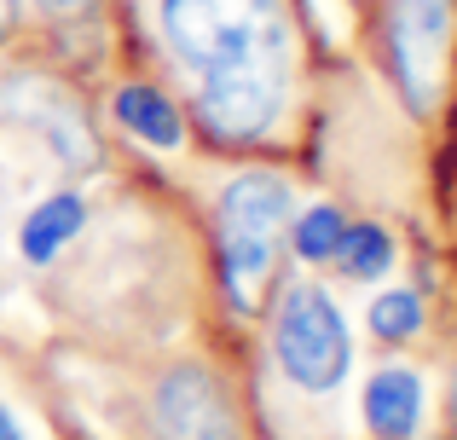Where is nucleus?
Masks as SVG:
<instances>
[{
  "label": "nucleus",
  "instance_id": "6e6552de",
  "mask_svg": "<svg viewBox=\"0 0 457 440\" xmlns=\"http://www.w3.org/2000/svg\"><path fill=\"white\" fill-rule=\"evenodd\" d=\"M81 226H87V197H81V192H53V197H41V203L23 215V226H18L23 261H29V267L58 261L70 237H81Z\"/></svg>",
  "mask_w": 457,
  "mask_h": 440
},
{
  "label": "nucleus",
  "instance_id": "9d476101",
  "mask_svg": "<svg viewBox=\"0 0 457 440\" xmlns=\"http://www.w3.org/2000/svg\"><path fill=\"white\" fill-rule=\"evenodd\" d=\"M342 232H347L342 209H336V203H312V209H302V215H295V226H290V249L307 261V267H324V261H336Z\"/></svg>",
  "mask_w": 457,
  "mask_h": 440
},
{
  "label": "nucleus",
  "instance_id": "423d86ee",
  "mask_svg": "<svg viewBox=\"0 0 457 440\" xmlns=\"http://www.w3.org/2000/svg\"><path fill=\"white\" fill-rule=\"evenodd\" d=\"M365 429L377 440H411L423 429V411H428V394H423V377L411 365H382L377 377L365 383Z\"/></svg>",
  "mask_w": 457,
  "mask_h": 440
},
{
  "label": "nucleus",
  "instance_id": "ddd939ff",
  "mask_svg": "<svg viewBox=\"0 0 457 440\" xmlns=\"http://www.w3.org/2000/svg\"><path fill=\"white\" fill-rule=\"evenodd\" d=\"M12 23H18V0H0V41L12 35Z\"/></svg>",
  "mask_w": 457,
  "mask_h": 440
},
{
  "label": "nucleus",
  "instance_id": "f8f14e48",
  "mask_svg": "<svg viewBox=\"0 0 457 440\" xmlns=\"http://www.w3.org/2000/svg\"><path fill=\"white\" fill-rule=\"evenodd\" d=\"M0 440H29V435H23V423L12 418V406H6V400H0Z\"/></svg>",
  "mask_w": 457,
  "mask_h": 440
},
{
  "label": "nucleus",
  "instance_id": "4468645a",
  "mask_svg": "<svg viewBox=\"0 0 457 440\" xmlns=\"http://www.w3.org/2000/svg\"><path fill=\"white\" fill-rule=\"evenodd\" d=\"M35 6H46V12H81L87 0H35Z\"/></svg>",
  "mask_w": 457,
  "mask_h": 440
},
{
  "label": "nucleus",
  "instance_id": "0eeeda50",
  "mask_svg": "<svg viewBox=\"0 0 457 440\" xmlns=\"http://www.w3.org/2000/svg\"><path fill=\"white\" fill-rule=\"evenodd\" d=\"M111 111H116V122H122L139 145H151V151H179L186 145V116H179V104L168 99L162 87H151V81L116 87Z\"/></svg>",
  "mask_w": 457,
  "mask_h": 440
},
{
  "label": "nucleus",
  "instance_id": "f03ea898",
  "mask_svg": "<svg viewBox=\"0 0 457 440\" xmlns=\"http://www.w3.org/2000/svg\"><path fill=\"white\" fill-rule=\"evenodd\" d=\"M290 215H295V192L284 174L249 169L220 192V278L237 313H255Z\"/></svg>",
  "mask_w": 457,
  "mask_h": 440
},
{
  "label": "nucleus",
  "instance_id": "1a4fd4ad",
  "mask_svg": "<svg viewBox=\"0 0 457 440\" xmlns=\"http://www.w3.org/2000/svg\"><path fill=\"white\" fill-rule=\"evenodd\" d=\"M336 261H342L347 278H359V284L388 278V267H394V237H388V226H377V220L347 226L342 244H336Z\"/></svg>",
  "mask_w": 457,
  "mask_h": 440
},
{
  "label": "nucleus",
  "instance_id": "39448f33",
  "mask_svg": "<svg viewBox=\"0 0 457 440\" xmlns=\"http://www.w3.org/2000/svg\"><path fill=\"white\" fill-rule=\"evenodd\" d=\"M151 423L162 440H237V423H232V406L226 394L214 388L209 371L197 365H179L156 383L151 394Z\"/></svg>",
  "mask_w": 457,
  "mask_h": 440
},
{
  "label": "nucleus",
  "instance_id": "20e7f679",
  "mask_svg": "<svg viewBox=\"0 0 457 440\" xmlns=\"http://www.w3.org/2000/svg\"><path fill=\"white\" fill-rule=\"evenodd\" d=\"M452 41V0H394L388 6V64L417 116L435 111Z\"/></svg>",
  "mask_w": 457,
  "mask_h": 440
},
{
  "label": "nucleus",
  "instance_id": "f257e3e1",
  "mask_svg": "<svg viewBox=\"0 0 457 440\" xmlns=\"http://www.w3.org/2000/svg\"><path fill=\"white\" fill-rule=\"evenodd\" d=\"M162 41L197 81V116L220 145H249L284 116L290 18L284 0H162Z\"/></svg>",
  "mask_w": 457,
  "mask_h": 440
},
{
  "label": "nucleus",
  "instance_id": "7ed1b4c3",
  "mask_svg": "<svg viewBox=\"0 0 457 440\" xmlns=\"http://www.w3.org/2000/svg\"><path fill=\"white\" fill-rule=\"evenodd\" d=\"M272 360L302 394H330L353 371V330L324 284H290L272 313Z\"/></svg>",
  "mask_w": 457,
  "mask_h": 440
},
{
  "label": "nucleus",
  "instance_id": "9b49d317",
  "mask_svg": "<svg viewBox=\"0 0 457 440\" xmlns=\"http://www.w3.org/2000/svg\"><path fill=\"white\" fill-rule=\"evenodd\" d=\"M365 319L382 342H411L417 330H423V295H417L411 284H394V290H382L377 302H370Z\"/></svg>",
  "mask_w": 457,
  "mask_h": 440
}]
</instances>
